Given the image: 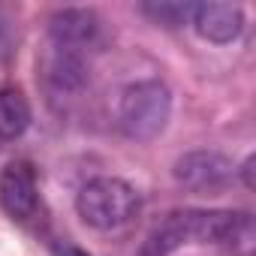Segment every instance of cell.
Segmentation results:
<instances>
[{"mask_svg":"<svg viewBox=\"0 0 256 256\" xmlns=\"http://www.w3.org/2000/svg\"><path fill=\"white\" fill-rule=\"evenodd\" d=\"M76 211L88 226L112 232L139 214V193L124 178H90L76 196Z\"/></svg>","mask_w":256,"mask_h":256,"instance_id":"1","label":"cell"},{"mask_svg":"<svg viewBox=\"0 0 256 256\" xmlns=\"http://www.w3.org/2000/svg\"><path fill=\"white\" fill-rule=\"evenodd\" d=\"M169 114H172V94L157 78H145V82L130 84L120 94V102H118L120 130L139 142L157 139L166 130Z\"/></svg>","mask_w":256,"mask_h":256,"instance_id":"2","label":"cell"},{"mask_svg":"<svg viewBox=\"0 0 256 256\" xmlns=\"http://www.w3.org/2000/svg\"><path fill=\"white\" fill-rule=\"evenodd\" d=\"M232 163L220 151H190L175 163V181L193 193H217L232 181Z\"/></svg>","mask_w":256,"mask_h":256,"instance_id":"3","label":"cell"},{"mask_svg":"<svg viewBox=\"0 0 256 256\" xmlns=\"http://www.w3.org/2000/svg\"><path fill=\"white\" fill-rule=\"evenodd\" d=\"M0 208L12 220H30L40 208V187L30 163H10L0 175Z\"/></svg>","mask_w":256,"mask_h":256,"instance_id":"4","label":"cell"},{"mask_svg":"<svg viewBox=\"0 0 256 256\" xmlns=\"http://www.w3.org/2000/svg\"><path fill=\"white\" fill-rule=\"evenodd\" d=\"M48 34L54 48L78 54L82 48H94L102 36V22L94 10H60L48 22Z\"/></svg>","mask_w":256,"mask_h":256,"instance_id":"5","label":"cell"},{"mask_svg":"<svg viewBox=\"0 0 256 256\" xmlns=\"http://www.w3.org/2000/svg\"><path fill=\"white\" fill-rule=\"evenodd\" d=\"M190 24L208 42H232L244 30V12L235 4H196Z\"/></svg>","mask_w":256,"mask_h":256,"instance_id":"6","label":"cell"},{"mask_svg":"<svg viewBox=\"0 0 256 256\" xmlns=\"http://www.w3.org/2000/svg\"><path fill=\"white\" fill-rule=\"evenodd\" d=\"M28 126H30L28 96L12 84L0 88V139H18Z\"/></svg>","mask_w":256,"mask_h":256,"instance_id":"7","label":"cell"},{"mask_svg":"<svg viewBox=\"0 0 256 256\" xmlns=\"http://www.w3.org/2000/svg\"><path fill=\"white\" fill-rule=\"evenodd\" d=\"M46 76L48 82L58 88V90H72L82 84L84 78V66H82V58L72 54V52H64V48H54L48 64H46Z\"/></svg>","mask_w":256,"mask_h":256,"instance_id":"8","label":"cell"},{"mask_svg":"<svg viewBox=\"0 0 256 256\" xmlns=\"http://www.w3.org/2000/svg\"><path fill=\"white\" fill-rule=\"evenodd\" d=\"M193 6L196 4H148V6H142V12L151 16L163 28H181L193 18Z\"/></svg>","mask_w":256,"mask_h":256,"instance_id":"9","label":"cell"},{"mask_svg":"<svg viewBox=\"0 0 256 256\" xmlns=\"http://www.w3.org/2000/svg\"><path fill=\"white\" fill-rule=\"evenodd\" d=\"M54 256H90V253L82 250V247H76V244H66V241H64V244L54 247Z\"/></svg>","mask_w":256,"mask_h":256,"instance_id":"10","label":"cell"},{"mask_svg":"<svg viewBox=\"0 0 256 256\" xmlns=\"http://www.w3.org/2000/svg\"><path fill=\"white\" fill-rule=\"evenodd\" d=\"M6 46H10V30H6V22L0 18V54H6V52H10Z\"/></svg>","mask_w":256,"mask_h":256,"instance_id":"11","label":"cell"},{"mask_svg":"<svg viewBox=\"0 0 256 256\" xmlns=\"http://www.w3.org/2000/svg\"><path fill=\"white\" fill-rule=\"evenodd\" d=\"M250 172H253V157H247V160H244V166H241V175H244V184H247V187H253Z\"/></svg>","mask_w":256,"mask_h":256,"instance_id":"12","label":"cell"},{"mask_svg":"<svg viewBox=\"0 0 256 256\" xmlns=\"http://www.w3.org/2000/svg\"><path fill=\"white\" fill-rule=\"evenodd\" d=\"M139 256H154V253H151L148 247H142V253H139Z\"/></svg>","mask_w":256,"mask_h":256,"instance_id":"13","label":"cell"}]
</instances>
